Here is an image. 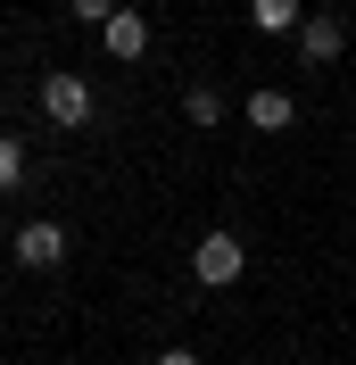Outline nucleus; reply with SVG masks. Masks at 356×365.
Masks as SVG:
<instances>
[{
    "label": "nucleus",
    "instance_id": "obj_1",
    "mask_svg": "<svg viewBox=\"0 0 356 365\" xmlns=\"http://www.w3.org/2000/svg\"><path fill=\"white\" fill-rule=\"evenodd\" d=\"M191 274H199V291H232L248 274V250H241V232H199V250H191Z\"/></svg>",
    "mask_w": 356,
    "mask_h": 365
},
{
    "label": "nucleus",
    "instance_id": "obj_2",
    "mask_svg": "<svg viewBox=\"0 0 356 365\" xmlns=\"http://www.w3.org/2000/svg\"><path fill=\"white\" fill-rule=\"evenodd\" d=\"M42 116L58 125V133H83V125H91V83H83V75H67V67L42 75Z\"/></svg>",
    "mask_w": 356,
    "mask_h": 365
},
{
    "label": "nucleus",
    "instance_id": "obj_3",
    "mask_svg": "<svg viewBox=\"0 0 356 365\" xmlns=\"http://www.w3.org/2000/svg\"><path fill=\"white\" fill-rule=\"evenodd\" d=\"M17 266L25 274H58V266H67V225H50V216L17 225Z\"/></svg>",
    "mask_w": 356,
    "mask_h": 365
},
{
    "label": "nucleus",
    "instance_id": "obj_4",
    "mask_svg": "<svg viewBox=\"0 0 356 365\" xmlns=\"http://www.w3.org/2000/svg\"><path fill=\"white\" fill-rule=\"evenodd\" d=\"M340 50H348V17H332V9H323V17L298 25V58H307V67H332Z\"/></svg>",
    "mask_w": 356,
    "mask_h": 365
},
{
    "label": "nucleus",
    "instance_id": "obj_5",
    "mask_svg": "<svg viewBox=\"0 0 356 365\" xmlns=\"http://www.w3.org/2000/svg\"><path fill=\"white\" fill-rule=\"evenodd\" d=\"M100 42H108V58H125V67H133L141 50H150V17H141V9H116V17L100 25Z\"/></svg>",
    "mask_w": 356,
    "mask_h": 365
},
{
    "label": "nucleus",
    "instance_id": "obj_6",
    "mask_svg": "<svg viewBox=\"0 0 356 365\" xmlns=\"http://www.w3.org/2000/svg\"><path fill=\"white\" fill-rule=\"evenodd\" d=\"M248 125H257V133H290V125H298V100H290V91H248Z\"/></svg>",
    "mask_w": 356,
    "mask_h": 365
},
{
    "label": "nucleus",
    "instance_id": "obj_7",
    "mask_svg": "<svg viewBox=\"0 0 356 365\" xmlns=\"http://www.w3.org/2000/svg\"><path fill=\"white\" fill-rule=\"evenodd\" d=\"M248 25L257 34H298L307 25V0H248Z\"/></svg>",
    "mask_w": 356,
    "mask_h": 365
},
{
    "label": "nucleus",
    "instance_id": "obj_8",
    "mask_svg": "<svg viewBox=\"0 0 356 365\" xmlns=\"http://www.w3.org/2000/svg\"><path fill=\"white\" fill-rule=\"evenodd\" d=\"M182 116H191V125H224V91L216 83H191L182 91Z\"/></svg>",
    "mask_w": 356,
    "mask_h": 365
},
{
    "label": "nucleus",
    "instance_id": "obj_9",
    "mask_svg": "<svg viewBox=\"0 0 356 365\" xmlns=\"http://www.w3.org/2000/svg\"><path fill=\"white\" fill-rule=\"evenodd\" d=\"M17 182H25V141H17V133H0V200H9Z\"/></svg>",
    "mask_w": 356,
    "mask_h": 365
},
{
    "label": "nucleus",
    "instance_id": "obj_10",
    "mask_svg": "<svg viewBox=\"0 0 356 365\" xmlns=\"http://www.w3.org/2000/svg\"><path fill=\"white\" fill-rule=\"evenodd\" d=\"M67 9H75V17H83V25H108L116 9H125V0H67Z\"/></svg>",
    "mask_w": 356,
    "mask_h": 365
},
{
    "label": "nucleus",
    "instance_id": "obj_11",
    "mask_svg": "<svg viewBox=\"0 0 356 365\" xmlns=\"http://www.w3.org/2000/svg\"><path fill=\"white\" fill-rule=\"evenodd\" d=\"M157 365H199V357H191V349H157Z\"/></svg>",
    "mask_w": 356,
    "mask_h": 365
}]
</instances>
